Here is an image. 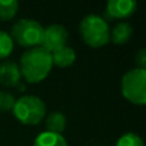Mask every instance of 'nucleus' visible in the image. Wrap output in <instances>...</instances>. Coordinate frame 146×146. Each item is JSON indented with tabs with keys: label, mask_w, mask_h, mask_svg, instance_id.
I'll list each match as a JSON object with an SVG mask.
<instances>
[{
	"label": "nucleus",
	"mask_w": 146,
	"mask_h": 146,
	"mask_svg": "<svg viewBox=\"0 0 146 146\" xmlns=\"http://www.w3.org/2000/svg\"><path fill=\"white\" fill-rule=\"evenodd\" d=\"M21 76L30 83H38L48 77L51 71V54L41 46L28 49L21 56Z\"/></svg>",
	"instance_id": "f257e3e1"
},
{
	"label": "nucleus",
	"mask_w": 146,
	"mask_h": 146,
	"mask_svg": "<svg viewBox=\"0 0 146 146\" xmlns=\"http://www.w3.org/2000/svg\"><path fill=\"white\" fill-rule=\"evenodd\" d=\"M80 32L83 41L91 48H101L110 40V30L104 18L96 14H88L80 25Z\"/></svg>",
	"instance_id": "f03ea898"
},
{
	"label": "nucleus",
	"mask_w": 146,
	"mask_h": 146,
	"mask_svg": "<svg viewBox=\"0 0 146 146\" xmlns=\"http://www.w3.org/2000/svg\"><path fill=\"white\" fill-rule=\"evenodd\" d=\"M13 113L21 123L27 126H36L45 117L46 106L40 98L33 95H26L15 100Z\"/></svg>",
	"instance_id": "7ed1b4c3"
},
{
	"label": "nucleus",
	"mask_w": 146,
	"mask_h": 146,
	"mask_svg": "<svg viewBox=\"0 0 146 146\" xmlns=\"http://www.w3.org/2000/svg\"><path fill=\"white\" fill-rule=\"evenodd\" d=\"M122 95L135 105L146 103V69L133 68L123 76L121 82Z\"/></svg>",
	"instance_id": "20e7f679"
},
{
	"label": "nucleus",
	"mask_w": 146,
	"mask_h": 146,
	"mask_svg": "<svg viewBox=\"0 0 146 146\" xmlns=\"http://www.w3.org/2000/svg\"><path fill=\"white\" fill-rule=\"evenodd\" d=\"M42 32L44 28L38 22L25 18V19H19L14 23L10 37L14 41H17L18 45L32 49L41 44Z\"/></svg>",
	"instance_id": "39448f33"
},
{
	"label": "nucleus",
	"mask_w": 146,
	"mask_h": 146,
	"mask_svg": "<svg viewBox=\"0 0 146 146\" xmlns=\"http://www.w3.org/2000/svg\"><path fill=\"white\" fill-rule=\"evenodd\" d=\"M67 40H68V31L60 25H51L44 28L40 45L49 53H53L66 46Z\"/></svg>",
	"instance_id": "423d86ee"
},
{
	"label": "nucleus",
	"mask_w": 146,
	"mask_h": 146,
	"mask_svg": "<svg viewBox=\"0 0 146 146\" xmlns=\"http://www.w3.org/2000/svg\"><path fill=\"white\" fill-rule=\"evenodd\" d=\"M137 3L133 0H110L106 4V15L113 19H124L136 12Z\"/></svg>",
	"instance_id": "0eeeda50"
},
{
	"label": "nucleus",
	"mask_w": 146,
	"mask_h": 146,
	"mask_svg": "<svg viewBox=\"0 0 146 146\" xmlns=\"http://www.w3.org/2000/svg\"><path fill=\"white\" fill-rule=\"evenodd\" d=\"M21 71L18 64L13 62H3L0 63V83L7 87L18 86L21 81Z\"/></svg>",
	"instance_id": "6e6552de"
},
{
	"label": "nucleus",
	"mask_w": 146,
	"mask_h": 146,
	"mask_svg": "<svg viewBox=\"0 0 146 146\" xmlns=\"http://www.w3.org/2000/svg\"><path fill=\"white\" fill-rule=\"evenodd\" d=\"M51 54V62L53 64H55L56 67H60V68H66L69 67L74 63L76 60V53L72 48L69 46H63L62 49L56 51H53Z\"/></svg>",
	"instance_id": "1a4fd4ad"
},
{
	"label": "nucleus",
	"mask_w": 146,
	"mask_h": 146,
	"mask_svg": "<svg viewBox=\"0 0 146 146\" xmlns=\"http://www.w3.org/2000/svg\"><path fill=\"white\" fill-rule=\"evenodd\" d=\"M132 36V27L127 22H119L114 26V28L110 31V40L115 45H123L128 42V40Z\"/></svg>",
	"instance_id": "9d476101"
},
{
	"label": "nucleus",
	"mask_w": 146,
	"mask_h": 146,
	"mask_svg": "<svg viewBox=\"0 0 146 146\" xmlns=\"http://www.w3.org/2000/svg\"><path fill=\"white\" fill-rule=\"evenodd\" d=\"M33 146H67V141L62 135L46 131L36 137Z\"/></svg>",
	"instance_id": "9b49d317"
},
{
	"label": "nucleus",
	"mask_w": 146,
	"mask_h": 146,
	"mask_svg": "<svg viewBox=\"0 0 146 146\" xmlns=\"http://www.w3.org/2000/svg\"><path fill=\"white\" fill-rule=\"evenodd\" d=\"M66 126H67V119L64 117V114H62L60 111H53L46 118V128H48V132L60 135L64 131Z\"/></svg>",
	"instance_id": "f8f14e48"
},
{
	"label": "nucleus",
	"mask_w": 146,
	"mask_h": 146,
	"mask_svg": "<svg viewBox=\"0 0 146 146\" xmlns=\"http://www.w3.org/2000/svg\"><path fill=\"white\" fill-rule=\"evenodd\" d=\"M17 0H0V21H9L17 14Z\"/></svg>",
	"instance_id": "ddd939ff"
},
{
	"label": "nucleus",
	"mask_w": 146,
	"mask_h": 146,
	"mask_svg": "<svg viewBox=\"0 0 146 146\" xmlns=\"http://www.w3.org/2000/svg\"><path fill=\"white\" fill-rule=\"evenodd\" d=\"M13 51V38L9 33L0 31V59L9 56Z\"/></svg>",
	"instance_id": "4468645a"
},
{
	"label": "nucleus",
	"mask_w": 146,
	"mask_h": 146,
	"mask_svg": "<svg viewBox=\"0 0 146 146\" xmlns=\"http://www.w3.org/2000/svg\"><path fill=\"white\" fill-rule=\"evenodd\" d=\"M117 146H145L142 139L139 135L133 133V132H128L124 133L119 140L117 141Z\"/></svg>",
	"instance_id": "2eb2a0df"
},
{
	"label": "nucleus",
	"mask_w": 146,
	"mask_h": 146,
	"mask_svg": "<svg viewBox=\"0 0 146 146\" xmlns=\"http://www.w3.org/2000/svg\"><path fill=\"white\" fill-rule=\"evenodd\" d=\"M15 104V98L8 91H0V111L13 110Z\"/></svg>",
	"instance_id": "dca6fc26"
},
{
	"label": "nucleus",
	"mask_w": 146,
	"mask_h": 146,
	"mask_svg": "<svg viewBox=\"0 0 146 146\" xmlns=\"http://www.w3.org/2000/svg\"><path fill=\"white\" fill-rule=\"evenodd\" d=\"M136 63H137V68L140 69H145L146 68V50L145 49H140L136 54Z\"/></svg>",
	"instance_id": "f3484780"
}]
</instances>
